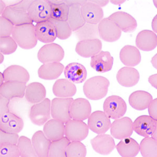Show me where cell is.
Masks as SVG:
<instances>
[{
	"instance_id": "6da1fadb",
	"label": "cell",
	"mask_w": 157,
	"mask_h": 157,
	"mask_svg": "<svg viewBox=\"0 0 157 157\" xmlns=\"http://www.w3.org/2000/svg\"><path fill=\"white\" fill-rule=\"evenodd\" d=\"M33 0H23L7 6L2 16L10 21L14 26L33 23L28 9Z\"/></svg>"
},
{
	"instance_id": "7a4b0ae2",
	"label": "cell",
	"mask_w": 157,
	"mask_h": 157,
	"mask_svg": "<svg viewBox=\"0 0 157 157\" xmlns=\"http://www.w3.org/2000/svg\"><path fill=\"white\" fill-rule=\"evenodd\" d=\"M12 36L18 45L25 50H29L35 47L38 40L35 25L33 23L15 26Z\"/></svg>"
},
{
	"instance_id": "3957f363",
	"label": "cell",
	"mask_w": 157,
	"mask_h": 157,
	"mask_svg": "<svg viewBox=\"0 0 157 157\" xmlns=\"http://www.w3.org/2000/svg\"><path fill=\"white\" fill-rule=\"evenodd\" d=\"M109 85V81L105 77L94 76L85 82L83 86V91L88 99L99 100L106 95Z\"/></svg>"
},
{
	"instance_id": "277c9868",
	"label": "cell",
	"mask_w": 157,
	"mask_h": 157,
	"mask_svg": "<svg viewBox=\"0 0 157 157\" xmlns=\"http://www.w3.org/2000/svg\"><path fill=\"white\" fill-rule=\"evenodd\" d=\"M51 105L50 100L46 98L41 102L32 106L29 110V116L33 124L41 126L50 119Z\"/></svg>"
},
{
	"instance_id": "5b68a950",
	"label": "cell",
	"mask_w": 157,
	"mask_h": 157,
	"mask_svg": "<svg viewBox=\"0 0 157 157\" xmlns=\"http://www.w3.org/2000/svg\"><path fill=\"white\" fill-rule=\"evenodd\" d=\"M28 12L33 22L36 23L49 20L51 17V5L49 0H33Z\"/></svg>"
},
{
	"instance_id": "8992f818",
	"label": "cell",
	"mask_w": 157,
	"mask_h": 157,
	"mask_svg": "<svg viewBox=\"0 0 157 157\" xmlns=\"http://www.w3.org/2000/svg\"><path fill=\"white\" fill-rule=\"evenodd\" d=\"M73 99L72 98H54L51 102V115L53 118L64 123L71 119L70 107Z\"/></svg>"
},
{
	"instance_id": "52a82bcc",
	"label": "cell",
	"mask_w": 157,
	"mask_h": 157,
	"mask_svg": "<svg viewBox=\"0 0 157 157\" xmlns=\"http://www.w3.org/2000/svg\"><path fill=\"white\" fill-rule=\"evenodd\" d=\"M103 109L109 118L116 120L125 115L127 106L126 102L122 98L112 95L105 99L103 105Z\"/></svg>"
},
{
	"instance_id": "ba28073f",
	"label": "cell",
	"mask_w": 157,
	"mask_h": 157,
	"mask_svg": "<svg viewBox=\"0 0 157 157\" xmlns=\"http://www.w3.org/2000/svg\"><path fill=\"white\" fill-rule=\"evenodd\" d=\"M65 56V52L59 44L52 43L42 47L39 51L37 58L43 63L50 62H60Z\"/></svg>"
},
{
	"instance_id": "9c48e42d",
	"label": "cell",
	"mask_w": 157,
	"mask_h": 157,
	"mask_svg": "<svg viewBox=\"0 0 157 157\" xmlns=\"http://www.w3.org/2000/svg\"><path fill=\"white\" fill-rule=\"evenodd\" d=\"M88 132L89 128L82 121L71 119L65 123V135L70 141L84 140Z\"/></svg>"
},
{
	"instance_id": "30bf717a",
	"label": "cell",
	"mask_w": 157,
	"mask_h": 157,
	"mask_svg": "<svg viewBox=\"0 0 157 157\" xmlns=\"http://www.w3.org/2000/svg\"><path fill=\"white\" fill-rule=\"evenodd\" d=\"M87 1L84 0L65 1L69 6L67 21L73 32L77 31L86 23L82 16L81 6Z\"/></svg>"
},
{
	"instance_id": "8fae6325",
	"label": "cell",
	"mask_w": 157,
	"mask_h": 157,
	"mask_svg": "<svg viewBox=\"0 0 157 157\" xmlns=\"http://www.w3.org/2000/svg\"><path fill=\"white\" fill-rule=\"evenodd\" d=\"M89 129L98 135L105 134L110 128L111 121L104 112L96 111L88 118Z\"/></svg>"
},
{
	"instance_id": "7c38bea8",
	"label": "cell",
	"mask_w": 157,
	"mask_h": 157,
	"mask_svg": "<svg viewBox=\"0 0 157 157\" xmlns=\"http://www.w3.org/2000/svg\"><path fill=\"white\" fill-rule=\"evenodd\" d=\"M99 36L107 42H114L118 40L121 31L116 25L109 18H103L98 24Z\"/></svg>"
},
{
	"instance_id": "4fadbf2b",
	"label": "cell",
	"mask_w": 157,
	"mask_h": 157,
	"mask_svg": "<svg viewBox=\"0 0 157 157\" xmlns=\"http://www.w3.org/2000/svg\"><path fill=\"white\" fill-rule=\"evenodd\" d=\"M24 126L23 119L13 112H9L0 116V130L18 134L22 130Z\"/></svg>"
},
{
	"instance_id": "5bb4252c",
	"label": "cell",
	"mask_w": 157,
	"mask_h": 157,
	"mask_svg": "<svg viewBox=\"0 0 157 157\" xmlns=\"http://www.w3.org/2000/svg\"><path fill=\"white\" fill-rule=\"evenodd\" d=\"M133 131V122L128 117L116 119L111 124V134L117 139L121 140L130 137Z\"/></svg>"
},
{
	"instance_id": "9a60e30c",
	"label": "cell",
	"mask_w": 157,
	"mask_h": 157,
	"mask_svg": "<svg viewBox=\"0 0 157 157\" xmlns=\"http://www.w3.org/2000/svg\"><path fill=\"white\" fill-rule=\"evenodd\" d=\"M26 83L17 82H4L0 86V95L11 100L21 99L25 94Z\"/></svg>"
},
{
	"instance_id": "2e32d148",
	"label": "cell",
	"mask_w": 157,
	"mask_h": 157,
	"mask_svg": "<svg viewBox=\"0 0 157 157\" xmlns=\"http://www.w3.org/2000/svg\"><path fill=\"white\" fill-rule=\"evenodd\" d=\"M108 17L113 22L121 31L125 33L134 32L137 27L136 19L130 14L124 12H115Z\"/></svg>"
},
{
	"instance_id": "e0dca14e",
	"label": "cell",
	"mask_w": 157,
	"mask_h": 157,
	"mask_svg": "<svg viewBox=\"0 0 157 157\" xmlns=\"http://www.w3.org/2000/svg\"><path fill=\"white\" fill-rule=\"evenodd\" d=\"M157 121L149 116H140L133 122V130L139 135L150 136L157 129Z\"/></svg>"
},
{
	"instance_id": "ac0fdd59",
	"label": "cell",
	"mask_w": 157,
	"mask_h": 157,
	"mask_svg": "<svg viewBox=\"0 0 157 157\" xmlns=\"http://www.w3.org/2000/svg\"><path fill=\"white\" fill-rule=\"evenodd\" d=\"M35 30L38 40L42 42L52 43L57 37L55 27L49 20L36 23Z\"/></svg>"
},
{
	"instance_id": "d6986e66",
	"label": "cell",
	"mask_w": 157,
	"mask_h": 157,
	"mask_svg": "<svg viewBox=\"0 0 157 157\" xmlns=\"http://www.w3.org/2000/svg\"><path fill=\"white\" fill-rule=\"evenodd\" d=\"M102 48V43L99 39H87L78 41L76 44L75 51L80 56L89 58L100 52Z\"/></svg>"
},
{
	"instance_id": "ffe728a7",
	"label": "cell",
	"mask_w": 157,
	"mask_h": 157,
	"mask_svg": "<svg viewBox=\"0 0 157 157\" xmlns=\"http://www.w3.org/2000/svg\"><path fill=\"white\" fill-rule=\"evenodd\" d=\"M81 10L86 23L98 25L104 17L102 8L91 1H87L82 5Z\"/></svg>"
},
{
	"instance_id": "44dd1931",
	"label": "cell",
	"mask_w": 157,
	"mask_h": 157,
	"mask_svg": "<svg viewBox=\"0 0 157 157\" xmlns=\"http://www.w3.org/2000/svg\"><path fill=\"white\" fill-rule=\"evenodd\" d=\"M92 148L98 154L107 155L110 154L115 147V141L110 135L99 134L91 140Z\"/></svg>"
},
{
	"instance_id": "7402d4cb",
	"label": "cell",
	"mask_w": 157,
	"mask_h": 157,
	"mask_svg": "<svg viewBox=\"0 0 157 157\" xmlns=\"http://www.w3.org/2000/svg\"><path fill=\"white\" fill-rule=\"evenodd\" d=\"M91 107L90 102L84 98L73 100L70 107L71 119L83 121L88 119L91 114Z\"/></svg>"
},
{
	"instance_id": "603a6c76",
	"label": "cell",
	"mask_w": 157,
	"mask_h": 157,
	"mask_svg": "<svg viewBox=\"0 0 157 157\" xmlns=\"http://www.w3.org/2000/svg\"><path fill=\"white\" fill-rule=\"evenodd\" d=\"M113 62V57L109 52L101 51L91 57L90 66L97 72L104 73L111 70Z\"/></svg>"
},
{
	"instance_id": "cb8c5ba5",
	"label": "cell",
	"mask_w": 157,
	"mask_h": 157,
	"mask_svg": "<svg viewBox=\"0 0 157 157\" xmlns=\"http://www.w3.org/2000/svg\"><path fill=\"white\" fill-rule=\"evenodd\" d=\"M44 125V133L51 141L60 139L65 135V123L59 120L53 118Z\"/></svg>"
},
{
	"instance_id": "d4e9b609",
	"label": "cell",
	"mask_w": 157,
	"mask_h": 157,
	"mask_svg": "<svg viewBox=\"0 0 157 157\" xmlns=\"http://www.w3.org/2000/svg\"><path fill=\"white\" fill-rule=\"evenodd\" d=\"M64 73L67 79L77 83L84 82L87 75L85 67L81 64L76 62L68 64L65 68Z\"/></svg>"
},
{
	"instance_id": "484cf974",
	"label": "cell",
	"mask_w": 157,
	"mask_h": 157,
	"mask_svg": "<svg viewBox=\"0 0 157 157\" xmlns=\"http://www.w3.org/2000/svg\"><path fill=\"white\" fill-rule=\"evenodd\" d=\"M140 78L139 72L135 68L130 67H122L117 72V79L121 86L131 87L138 82Z\"/></svg>"
},
{
	"instance_id": "4316f807",
	"label": "cell",
	"mask_w": 157,
	"mask_h": 157,
	"mask_svg": "<svg viewBox=\"0 0 157 157\" xmlns=\"http://www.w3.org/2000/svg\"><path fill=\"white\" fill-rule=\"evenodd\" d=\"M64 68V66L60 62L43 63L39 68L38 75L43 79L55 80L61 75Z\"/></svg>"
},
{
	"instance_id": "83f0119b",
	"label": "cell",
	"mask_w": 157,
	"mask_h": 157,
	"mask_svg": "<svg viewBox=\"0 0 157 157\" xmlns=\"http://www.w3.org/2000/svg\"><path fill=\"white\" fill-rule=\"evenodd\" d=\"M136 45L140 50L150 51L154 50L157 45V37L154 32L147 29L140 31L137 36Z\"/></svg>"
},
{
	"instance_id": "f1b7e54d",
	"label": "cell",
	"mask_w": 157,
	"mask_h": 157,
	"mask_svg": "<svg viewBox=\"0 0 157 157\" xmlns=\"http://www.w3.org/2000/svg\"><path fill=\"white\" fill-rule=\"evenodd\" d=\"M32 141L38 157H48L52 141L47 138L43 131L36 132L32 136Z\"/></svg>"
},
{
	"instance_id": "f546056e",
	"label": "cell",
	"mask_w": 157,
	"mask_h": 157,
	"mask_svg": "<svg viewBox=\"0 0 157 157\" xmlns=\"http://www.w3.org/2000/svg\"><path fill=\"white\" fill-rule=\"evenodd\" d=\"M3 74L4 82H17L26 83L30 78L28 71L19 65L9 66L4 71Z\"/></svg>"
},
{
	"instance_id": "4dcf8cb0",
	"label": "cell",
	"mask_w": 157,
	"mask_h": 157,
	"mask_svg": "<svg viewBox=\"0 0 157 157\" xmlns=\"http://www.w3.org/2000/svg\"><path fill=\"white\" fill-rule=\"evenodd\" d=\"M54 95L58 98H70L74 96L77 88L74 83L65 78L57 80L52 87Z\"/></svg>"
},
{
	"instance_id": "1f68e13d",
	"label": "cell",
	"mask_w": 157,
	"mask_h": 157,
	"mask_svg": "<svg viewBox=\"0 0 157 157\" xmlns=\"http://www.w3.org/2000/svg\"><path fill=\"white\" fill-rule=\"evenodd\" d=\"M46 94L45 88L42 83L33 82L26 86L25 97L29 102L34 104L45 99Z\"/></svg>"
},
{
	"instance_id": "d6a6232c",
	"label": "cell",
	"mask_w": 157,
	"mask_h": 157,
	"mask_svg": "<svg viewBox=\"0 0 157 157\" xmlns=\"http://www.w3.org/2000/svg\"><path fill=\"white\" fill-rule=\"evenodd\" d=\"M120 57L121 62L125 66L135 67L141 61V56L139 49L136 47L126 45L120 51Z\"/></svg>"
},
{
	"instance_id": "836d02e7",
	"label": "cell",
	"mask_w": 157,
	"mask_h": 157,
	"mask_svg": "<svg viewBox=\"0 0 157 157\" xmlns=\"http://www.w3.org/2000/svg\"><path fill=\"white\" fill-rule=\"evenodd\" d=\"M153 100V97L149 93L142 90L132 92L129 98L130 105L137 110H143L148 108Z\"/></svg>"
},
{
	"instance_id": "e575fe53",
	"label": "cell",
	"mask_w": 157,
	"mask_h": 157,
	"mask_svg": "<svg viewBox=\"0 0 157 157\" xmlns=\"http://www.w3.org/2000/svg\"><path fill=\"white\" fill-rule=\"evenodd\" d=\"M116 148L119 154L124 157H135L140 151V145L130 137L121 140Z\"/></svg>"
},
{
	"instance_id": "d590c367",
	"label": "cell",
	"mask_w": 157,
	"mask_h": 157,
	"mask_svg": "<svg viewBox=\"0 0 157 157\" xmlns=\"http://www.w3.org/2000/svg\"><path fill=\"white\" fill-rule=\"evenodd\" d=\"M51 5V18L60 21H67L69 6L63 0H49Z\"/></svg>"
},
{
	"instance_id": "8d00e7d4",
	"label": "cell",
	"mask_w": 157,
	"mask_h": 157,
	"mask_svg": "<svg viewBox=\"0 0 157 157\" xmlns=\"http://www.w3.org/2000/svg\"><path fill=\"white\" fill-rule=\"evenodd\" d=\"M75 32L76 37L79 41L98 39L100 37L98 25L86 23L84 25Z\"/></svg>"
},
{
	"instance_id": "74e56055",
	"label": "cell",
	"mask_w": 157,
	"mask_h": 157,
	"mask_svg": "<svg viewBox=\"0 0 157 157\" xmlns=\"http://www.w3.org/2000/svg\"><path fill=\"white\" fill-rule=\"evenodd\" d=\"M70 141L65 136L60 139L52 141L48 157H66L67 147Z\"/></svg>"
},
{
	"instance_id": "f35d334b",
	"label": "cell",
	"mask_w": 157,
	"mask_h": 157,
	"mask_svg": "<svg viewBox=\"0 0 157 157\" xmlns=\"http://www.w3.org/2000/svg\"><path fill=\"white\" fill-rule=\"evenodd\" d=\"M157 140L151 137H146L142 140L140 145V151L143 157H157Z\"/></svg>"
},
{
	"instance_id": "ab89813d",
	"label": "cell",
	"mask_w": 157,
	"mask_h": 157,
	"mask_svg": "<svg viewBox=\"0 0 157 157\" xmlns=\"http://www.w3.org/2000/svg\"><path fill=\"white\" fill-rule=\"evenodd\" d=\"M17 145L20 154V156L38 157L34 148L32 140L28 137L23 136L19 137Z\"/></svg>"
},
{
	"instance_id": "60d3db41",
	"label": "cell",
	"mask_w": 157,
	"mask_h": 157,
	"mask_svg": "<svg viewBox=\"0 0 157 157\" xmlns=\"http://www.w3.org/2000/svg\"><path fill=\"white\" fill-rule=\"evenodd\" d=\"M87 150L85 146L81 141H71L66 151V157H85Z\"/></svg>"
},
{
	"instance_id": "b9f144b4",
	"label": "cell",
	"mask_w": 157,
	"mask_h": 157,
	"mask_svg": "<svg viewBox=\"0 0 157 157\" xmlns=\"http://www.w3.org/2000/svg\"><path fill=\"white\" fill-rule=\"evenodd\" d=\"M49 20L55 25L59 39L65 40L71 36L73 31L67 21H57L51 18Z\"/></svg>"
},
{
	"instance_id": "7bdbcfd3",
	"label": "cell",
	"mask_w": 157,
	"mask_h": 157,
	"mask_svg": "<svg viewBox=\"0 0 157 157\" xmlns=\"http://www.w3.org/2000/svg\"><path fill=\"white\" fill-rule=\"evenodd\" d=\"M17 46L12 36L0 37V51L3 55H9L14 53Z\"/></svg>"
},
{
	"instance_id": "ee69618b",
	"label": "cell",
	"mask_w": 157,
	"mask_h": 157,
	"mask_svg": "<svg viewBox=\"0 0 157 157\" xmlns=\"http://www.w3.org/2000/svg\"><path fill=\"white\" fill-rule=\"evenodd\" d=\"M20 156L17 144L9 143L0 144V157Z\"/></svg>"
},
{
	"instance_id": "f6af8a7d",
	"label": "cell",
	"mask_w": 157,
	"mask_h": 157,
	"mask_svg": "<svg viewBox=\"0 0 157 157\" xmlns=\"http://www.w3.org/2000/svg\"><path fill=\"white\" fill-rule=\"evenodd\" d=\"M15 26L8 19L2 16H0V37L10 36Z\"/></svg>"
},
{
	"instance_id": "bcb514c9",
	"label": "cell",
	"mask_w": 157,
	"mask_h": 157,
	"mask_svg": "<svg viewBox=\"0 0 157 157\" xmlns=\"http://www.w3.org/2000/svg\"><path fill=\"white\" fill-rule=\"evenodd\" d=\"M19 137L17 134L9 133L0 130V144L6 143L17 144Z\"/></svg>"
},
{
	"instance_id": "7dc6e473",
	"label": "cell",
	"mask_w": 157,
	"mask_h": 157,
	"mask_svg": "<svg viewBox=\"0 0 157 157\" xmlns=\"http://www.w3.org/2000/svg\"><path fill=\"white\" fill-rule=\"evenodd\" d=\"M10 100L0 95V116L10 112L9 104Z\"/></svg>"
},
{
	"instance_id": "c3c4849f",
	"label": "cell",
	"mask_w": 157,
	"mask_h": 157,
	"mask_svg": "<svg viewBox=\"0 0 157 157\" xmlns=\"http://www.w3.org/2000/svg\"><path fill=\"white\" fill-rule=\"evenodd\" d=\"M157 100H153L149 105L148 108L150 116L154 119L157 120Z\"/></svg>"
},
{
	"instance_id": "681fc988",
	"label": "cell",
	"mask_w": 157,
	"mask_h": 157,
	"mask_svg": "<svg viewBox=\"0 0 157 157\" xmlns=\"http://www.w3.org/2000/svg\"><path fill=\"white\" fill-rule=\"evenodd\" d=\"M157 74L151 76L149 78V82L151 86L157 88Z\"/></svg>"
},
{
	"instance_id": "f907efd6",
	"label": "cell",
	"mask_w": 157,
	"mask_h": 157,
	"mask_svg": "<svg viewBox=\"0 0 157 157\" xmlns=\"http://www.w3.org/2000/svg\"><path fill=\"white\" fill-rule=\"evenodd\" d=\"M101 7H104L109 3V1H91Z\"/></svg>"
},
{
	"instance_id": "816d5d0a",
	"label": "cell",
	"mask_w": 157,
	"mask_h": 157,
	"mask_svg": "<svg viewBox=\"0 0 157 157\" xmlns=\"http://www.w3.org/2000/svg\"><path fill=\"white\" fill-rule=\"evenodd\" d=\"M7 6L6 3L3 1L2 0L0 1V14H1V16L2 15Z\"/></svg>"
},
{
	"instance_id": "f5cc1de1",
	"label": "cell",
	"mask_w": 157,
	"mask_h": 157,
	"mask_svg": "<svg viewBox=\"0 0 157 157\" xmlns=\"http://www.w3.org/2000/svg\"><path fill=\"white\" fill-rule=\"evenodd\" d=\"M157 16H156L153 19L152 22V27L154 32L156 33L157 32Z\"/></svg>"
},
{
	"instance_id": "db71d44e",
	"label": "cell",
	"mask_w": 157,
	"mask_h": 157,
	"mask_svg": "<svg viewBox=\"0 0 157 157\" xmlns=\"http://www.w3.org/2000/svg\"><path fill=\"white\" fill-rule=\"evenodd\" d=\"M157 56L156 55L154 57L152 58L151 62L152 64V65L155 67L156 68L157 67Z\"/></svg>"
},
{
	"instance_id": "11a10c76",
	"label": "cell",
	"mask_w": 157,
	"mask_h": 157,
	"mask_svg": "<svg viewBox=\"0 0 157 157\" xmlns=\"http://www.w3.org/2000/svg\"><path fill=\"white\" fill-rule=\"evenodd\" d=\"M110 2L113 4L115 5H119L124 3L125 2L124 1H111Z\"/></svg>"
},
{
	"instance_id": "9f6ffc18",
	"label": "cell",
	"mask_w": 157,
	"mask_h": 157,
	"mask_svg": "<svg viewBox=\"0 0 157 157\" xmlns=\"http://www.w3.org/2000/svg\"><path fill=\"white\" fill-rule=\"evenodd\" d=\"M0 78H1V85L4 82V78L3 73H0ZM0 85V86H1Z\"/></svg>"
},
{
	"instance_id": "6f0895ef",
	"label": "cell",
	"mask_w": 157,
	"mask_h": 157,
	"mask_svg": "<svg viewBox=\"0 0 157 157\" xmlns=\"http://www.w3.org/2000/svg\"><path fill=\"white\" fill-rule=\"evenodd\" d=\"M151 136L153 138L157 140V129L154 131Z\"/></svg>"
},
{
	"instance_id": "680465c9",
	"label": "cell",
	"mask_w": 157,
	"mask_h": 157,
	"mask_svg": "<svg viewBox=\"0 0 157 157\" xmlns=\"http://www.w3.org/2000/svg\"><path fill=\"white\" fill-rule=\"evenodd\" d=\"M4 57L3 54L1 52L0 54V63H2L4 61Z\"/></svg>"
}]
</instances>
